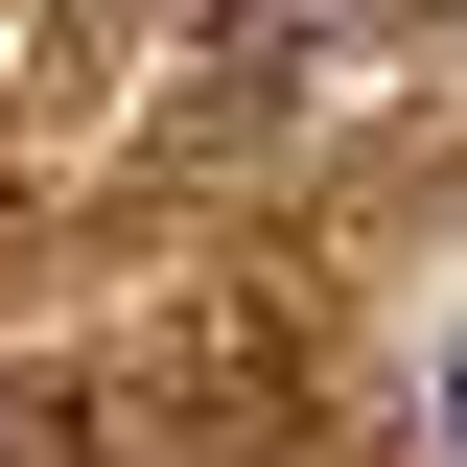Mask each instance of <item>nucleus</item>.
Listing matches in <instances>:
<instances>
[{
	"label": "nucleus",
	"mask_w": 467,
	"mask_h": 467,
	"mask_svg": "<svg viewBox=\"0 0 467 467\" xmlns=\"http://www.w3.org/2000/svg\"><path fill=\"white\" fill-rule=\"evenodd\" d=\"M444 467H467V327H444Z\"/></svg>",
	"instance_id": "nucleus-1"
}]
</instances>
